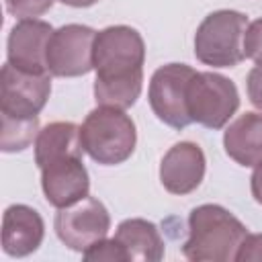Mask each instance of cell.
Wrapping results in <instances>:
<instances>
[{
    "instance_id": "2e32d148",
    "label": "cell",
    "mask_w": 262,
    "mask_h": 262,
    "mask_svg": "<svg viewBox=\"0 0 262 262\" xmlns=\"http://www.w3.org/2000/svg\"><path fill=\"white\" fill-rule=\"evenodd\" d=\"M80 127L72 121H53L39 129L35 137V164L43 168L45 164L63 156H82Z\"/></svg>"
},
{
    "instance_id": "277c9868",
    "label": "cell",
    "mask_w": 262,
    "mask_h": 262,
    "mask_svg": "<svg viewBox=\"0 0 262 262\" xmlns=\"http://www.w3.org/2000/svg\"><path fill=\"white\" fill-rule=\"evenodd\" d=\"M248 16L239 10L221 8L209 12L194 33V55L211 68H235L244 61V33Z\"/></svg>"
},
{
    "instance_id": "3957f363",
    "label": "cell",
    "mask_w": 262,
    "mask_h": 262,
    "mask_svg": "<svg viewBox=\"0 0 262 262\" xmlns=\"http://www.w3.org/2000/svg\"><path fill=\"white\" fill-rule=\"evenodd\" d=\"M84 151L102 166H117L131 158L137 143V129L125 108L98 104L80 125Z\"/></svg>"
},
{
    "instance_id": "5bb4252c",
    "label": "cell",
    "mask_w": 262,
    "mask_h": 262,
    "mask_svg": "<svg viewBox=\"0 0 262 262\" xmlns=\"http://www.w3.org/2000/svg\"><path fill=\"white\" fill-rule=\"evenodd\" d=\"M225 154L239 166H256L262 160V113L239 115L223 133Z\"/></svg>"
},
{
    "instance_id": "30bf717a",
    "label": "cell",
    "mask_w": 262,
    "mask_h": 262,
    "mask_svg": "<svg viewBox=\"0 0 262 262\" xmlns=\"http://www.w3.org/2000/svg\"><path fill=\"white\" fill-rule=\"evenodd\" d=\"M39 170L43 194L55 209L70 207L90 194V176L82 156H63Z\"/></svg>"
},
{
    "instance_id": "8992f818",
    "label": "cell",
    "mask_w": 262,
    "mask_h": 262,
    "mask_svg": "<svg viewBox=\"0 0 262 262\" xmlns=\"http://www.w3.org/2000/svg\"><path fill=\"white\" fill-rule=\"evenodd\" d=\"M196 70L186 63L160 66L147 86V100L154 115L172 129H184L192 123L186 108V86Z\"/></svg>"
},
{
    "instance_id": "e0dca14e",
    "label": "cell",
    "mask_w": 262,
    "mask_h": 262,
    "mask_svg": "<svg viewBox=\"0 0 262 262\" xmlns=\"http://www.w3.org/2000/svg\"><path fill=\"white\" fill-rule=\"evenodd\" d=\"M2 121V135H0V149L4 154H14L27 149L39 133V115L29 119H12L0 115Z\"/></svg>"
},
{
    "instance_id": "7a4b0ae2",
    "label": "cell",
    "mask_w": 262,
    "mask_h": 262,
    "mask_svg": "<svg viewBox=\"0 0 262 262\" xmlns=\"http://www.w3.org/2000/svg\"><path fill=\"white\" fill-rule=\"evenodd\" d=\"M248 227L221 205H199L188 215V237L182 244V256L192 262H229Z\"/></svg>"
},
{
    "instance_id": "6da1fadb",
    "label": "cell",
    "mask_w": 262,
    "mask_h": 262,
    "mask_svg": "<svg viewBox=\"0 0 262 262\" xmlns=\"http://www.w3.org/2000/svg\"><path fill=\"white\" fill-rule=\"evenodd\" d=\"M143 63L145 43L137 29L111 25L96 31L92 43L96 102L117 108L133 106L143 86Z\"/></svg>"
},
{
    "instance_id": "9c48e42d",
    "label": "cell",
    "mask_w": 262,
    "mask_h": 262,
    "mask_svg": "<svg viewBox=\"0 0 262 262\" xmlns=\"http://www.w3.org/2000/svg\"><path fill=\"white\" fill-rule=\"evenodd\" d=\"M0 115L12 119L37 117L51 94V74L23 72L8 61L2 66L0 74Z\"/></svg>"
},
{
    "instance_id": "5b68a950",
    "label": "cell",
    "mask_w": 262,
    "mask_h": 262,
    "mask_svg": "<svg viewBox=\"0 0 262 262\" xmlns=\"http://www.w3.org/2000/svg\"><path fill=\"white\" fill-rule=\"evenodd\" d=\"M186 108L192 123L223 129L239 108L237 86L217 72H194L186 86Z\"/></svg>"
},
{
    "instance_id": "cb8c5ba5",
    "label": "cell",
    "mask_w": 262,
    "mask_h": 262,
    "mask_svg": "<svg viewBox=\"0 0 262 262\" xmlns=\"http://www.w3.org/2000/svg\"><path fill=\"white\" fill-rule=\"evenodd\" d=\"M59 2L66 6H74V8H88V6L96 4L98 0H59Z\"/></svg>"
},
{
    "instance_id": "7c38bea8",
    "label": "cell",
    "mask_w": 262,
    "mask_h": 262,
    "mask_svg": "<svg viewBox=\"0 0 262 262\" xmlns=\"http://www.w3.org/2000/svg\"><path fill=\"white\" fill-rule=\"evenodd\" d=\"M205 151L194 141L174 143L160 162V182L170 194H188L205 178Z\"/></svg>"
},
{
    "instance_id": "d6986e66",
    "label": "cell",
    "mask_w": 262,
    "mask_h": 262,
    "mask_svg": "<svg viewBox=\"0 0 262 262\" xmlns=\"http://www.w3.org/2000/svg\"><path fill=\"white\" fill-rule=\"evenodd\" d=\"M55 0H4L8 14L16 18H37L45 14Z\"/></svg>"
},
{
    "instance_id": "52a82bcc",
    "label": "cell",
    "mask_w": 262,
    "mask_h": 262,
    "mask_svg": "<svg viewBox=\"0 0 262 262\" xmlns=\"http://www.w3.org/2000/svg\"><path fill=\"white\" fill-rule=\"evenodd\" d=\"M53 229L63 246L74 252L88 250L94 242L108 235L111 215L96 196H86L70 207H61L55 213Z\"/></svg>"
},
{
    "instance_id": "44dd1931",
    "label": "cell",
    "mask_w": 262,
    "mask_h": 262,
    "mask_svg": "<svg viewBox=\"0 0 262 262\" xmlns=\"http://www.w3.org/2000/svg\"><path fill=\"white\" fill-rule=\"evenodd\" d=\"M235 262H262V233H248L235 252Z\"/></svg>"
},
{
    "instance_id": "ba28073f",
    "label": "cell",
    "mask_w": 262,
    "mask_h": 262,
    "mask_svg": "<svg viewBox=\"0 0 262 262\" xmlns=\"http://www.w3.org/2000/svg\"><path fill=\"white\" fill-rule=\"evenodd\" d=\"M96 31L70 23L55 29L47 43V72L57 78H76L92 70V43Z\"/></svg>"
},
{
    "instance_id": "8fae6325",
    "label": "cell",
    "mask_w": 262,
    "mask_h": 262,
    "mask_svg": "<svg viewBox=\"0 0 262 262\" xmlns=\"http://www.w3.org/2000/svg\"><path fill=\"white\" fill-rule=\"evenodd\" d=\"M55 29L41 18H20L6 39V61L23 72L47 74V43Z\"/></svg>"
},
{
    "instance_id": "603a6c76",
    "label": "cell",
    "mask_w": 262,
    "mask_h": 262,
    "mask_svg": "<svg viewBox=\"0 0 262 262\" xmlns=\"http://www.w3.org/2000/svg\"><path fill=\"white\" fill-rule=\"evenodd\" d=\"M250 190L258 205H262V160L254 166V172L250 176Z\"/></svg>"
},
{
    "instance_id": "ac0fdd59",
    "label": "cell",
    "mask_w": 262,
    "mask_h": 262,
    "mask_svg": "<svg viewBox=\"0 0 262 262\" xmlns=\"http://www.w3.org/2000/svg\"><path fill=\"white\" fill-rule=\"evenodd\" d=\"M82 258L88 262H129L125 248L115 237H102L94 242L88 250L82 252Z\"/></svg>"
},
{
    "instance_id": "9a60e30c",
    "label": "cell",
    "mask_w": 262,
    "mask_h": 262,
    "mask_svg": "<svg viewBox=\"0 0 262 262\" xmlns=\"http://www.w3.org/2000/svg\"><path fill=\"white\" fill-rule=\"evenodd\" d=\"M115 239L125 248L131 262H160L164 258V239L156 223L131 217L119 223Z\"/></svg>"
},
{
    "instance_id": "4fadbf2b",
    "label": "cell",
    "mask_w": 262,
    "mask_h": 262,
    "mask_svg": "<svg viewBox=\"0 0 262 262\" xmlns=\"http://www.w3.org/2000/svg\"><path fill=\"white\" fill-rule=\"evenodd\" d=\"M45 237V223L39 211L16 203L2 215V250L12 258H23L39 250Z\"/></svg>"
},
{
    "instance_id": "7402d4cb",
    "label": "cell",
    "mask_w": 262,
    "mask_h": 262,
    "mask_svg": "<svg viewBox=\"0 0 262 262\" xmlns=\"http://www.w3.org/2000/svg\"><path fill=\"white\" fill-rule=\"evenodd\" d=\"M246 90H248V98L250 102L258 108V113H262V66L256 63L246 78Z\"/></svg>"
},
{
    "instance_id": "ffe728a7",
    "label": "cell",
    "mask_w": 262,
    "mask_h": 262,
    "mask_svg": "<svg viewBox=\"0 0 262 262\" xmlns=\"http://www.w3.org/2000/svg\"><path fill=\"white\" fill-rule=\"evenodd\" d=\"M244 55L262 66V16L248 23L244 33Z\"/></svg>"
}]
</instances>
